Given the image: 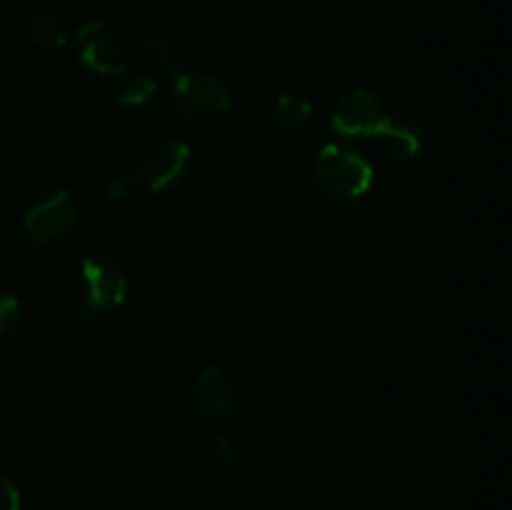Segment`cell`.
I'll return each instance as SVG.
<instances>
[{
    "mask_svg": "<svg viewBox=\"0 0 512 510\" xmlns=\"http://www.w3.org/2000/svg\"><path fill=\"white\" fill-rule=\"evenodd\" d=\"M310 183L333 203H348L373 188V163L345 143H330L318 150L310 165Z\"/></svg>",
    "mask_w": 512,
    "mask_h": 510,
    "instance_id": "obj_1",
    "label": "cell"
},
{
    "mask_svg": "<svg viewBox=\"0 0 512 510\" xmlns=\"http://www.w3.org/2000/svg\"><path fill=\"white\" fill-rule=\"evenodd\" d=\"M393 115L395 110H390L378 93L368 88H353L335 103L330 125L340 138L353 143V148L355 145L368 148L393 120Z\"/></svg>",
    "mask_w": 512,
    "mask_h": 510,
    "instance_id": "obj_2",
    "label": "cell"
},
{
    "mask_svg": "<svg viewBox=\"0 0 512 510\" xmlns=\"http://www.w3.org/2000/svg\"><path fill=\"white\" fill-rule=\"evenodd\" d=\"M170 100L178 115L193 123H213L228 113L233 95L230 88L210 73H188L185 70L180 78L173 80L170 88Z\"/></svg>",
    "mask_w": 512,
    "mask_h": 510,
    "instance_id": "obj_3",
    "label": "cell"
},
{
    "mask_svg": "<svg viewBox=\"0 0 512 510\" xmlns=\"http://www.w3.org/2000/svg\"><path fill=\"white\" fill-rule=\"evenodd\" d=\"M75 50H78L80 63L98 75L128 73L130 60H133L128 38L115 25L103 23V20L85 23L75 33Z\"/></svg>",
    "mask_w": 512,
    "mask_h": 510,
    "instance_id": "obj_4",
    "label": "cell"
},
{
    "mask_svg": "<svg viewBox=\"0 0 512 510\" xmlns=\"http://www.w3.org/2000/svg\"><path fill=\"white\" fill-rule=\"evenodd\" d=\"M128 293V278L105 255H85L80 263V308L88 318L110 313L118 308Z\"/></svg>",
    "mask_w": 512,
    "mask_h": 510,
    "instance_id": "obj_5",
    "label": "cell"
},
{
    "mask_svg": "<svg viewBox=\"0 0 512 510\" xmlns=\"http://www.w3.org/2000/svg\"><path fill=\"white\" fill-rule=\"evenodd\" d=\"M78 223V203L68 190H48L28 205L23 215V228L28 238L38 245L63 240Z\"/></svg>",
    "mask_w": 512,
    "mask_h": 510,
    "instance_id": "obj_6",
    "label": "cell"
},
{
    "mask_svg": "<svg viewBox=\"0 0 512 510\" xmlns=\"http://www.w3.org/2000/svg\"><path fill=\"white\" fill-rule=\"evenodd\" d=\"M193 165V150L183 140H163L145 153L135 168L133 178L140 188L150 193H165L173 190L188 178Z\"/></svg>",
    "mask_w": 512,
    "mask_h": 510,
    "instance_id": "obj_7",
    "label": "cell"
},
{
    "mask_svg": "<svg viewBox=\"0 0 512 510\" xmlns=\"http://www.w3.org/2000/svg\"><path fill=\"white\" fill-rule=\"evenodd\" d=\"M240 388L235 375L223 365H210L193 385V408L205 423H223L238 410Z\"/></svg>",
    "mask_w": 512,
    "mask_h": 510,
    "instance_id": "obj_8",
    "label": "cell"
},
{
    "mask_svg": "<svg viewBox=\"0 0 512 510\" xmlns=\"http://www.w3.org/2000/svg\"><path fill=\"white\" fill-rule=\"evenodd\" d=\"M160 103V83L150 75H130L118 88L115 105L123 108L125 113L148 115L150 110L158 108Z\"/></svg>",
    "mask_w": 512,
    "mask_h": 510,
    "instance_id": "obj_9",
    "label": "cell"
},
{
    "mask_svg": "<svg viewBox=\"0 0 512 510\" xmlns=\"http://www.w3.org/2000/svg\"><path fill=\"white\" fill-rule=\"evenodd\" d=\"M315 103L305 93H283L273 103V118L275 128L280 130H300L313 120Z\"/></svg>",
    "mask_w": 512,
    "mask_h": 510,
    "instance_id": "obj_10",
    "label": "cell"
},
{
    "mask_svg": "<svg viewBox=\"0 0 512 510\" xmlns=\"http://www.w3.org/2000/svg\"><path fill=\"white\" fill-rule=\"evenodd\" d=\"M28 38L43 50H60L68 43V25L53 10H35L28 18Z\"/></svg>",
    "mask_w": 512,
    "mask_h": 510,
    "instance_id": "obj_11",
    "label": "cell"
},
{
    "mask_svg": "<svg viewBox=\"0 0 512 510\" xmlns=\"http://www.w3.org/2000/svg\"><path fill=\"white\" fill-rule=\"evenodd\" d=\"M145 55L153 63L155 70L168 75L170 80L180 78L185 73V55L175 40L165 38V35H155V38L145 40Z\"/></svg>",
    "mask_w": 512,
    "mask_h": 510,
    "instance_id": "obj_12",
    "label": "cell"
},
{
    "mask_svg": "<svg viewBox=\"0 0 512 510\" xmlns=\"http://www.w3.org/2000/svg\"><path fill=\"white\" fill-rule=\"evenodd\" d=\"M200 460L208 465L213 473H228L235 465V443L223 433H215L203 440L200 445Z\"/></svg>",
    "mask_w": 512,
    "mask_h": 510,
    "instance_id": "obj_13",
    "label": "cell"
},
{
    "mask_svg": "<svg viewBox=\"0 0 512 510\" xmlns=\"http://www.w3.org/2000/svg\"><path fill=\"white\" fill-rule=\"evenodd\" d=\"M135 188H138V183H135L133 175L118 173L105 183L103 195L105 200H110V203H123V200H128L130 195H133Z\"/></svg>",
    "mask_w": 512,
    "mask_h": 510,
    "instance_id": "obj_14",
    "label": "cell"
},
{
    "mask_svg": "<svg viewBox=\"0 0 512 510\" xmlns=\"http://www.w3.org/2000/svg\"><path fill=\"white\" fill-rule=\"evenodd\" d=\"M20 315H23L20 300L13 293H0V335L13 330L20 323Z\"/></svg>",
    "mask_w": 512,
    "mask_h": 510,
    "instance_id": "obj_15",
    "label": "cell"
},
{
    "mask_svg": "<svg viewBox=\"0 0 512 510\" xmlns=\"http://www.w3.org/2000/svg\"><path fill=\"white\" fill-rule=\"evenodd\" d=\"M0 510H20V490L5 473H0Z\"/></svg>",
    "mask_w": 512,
    "mask_h": 510,
    "instance_id": "obj_16",
    "label": "cell"
}]
</instances>
